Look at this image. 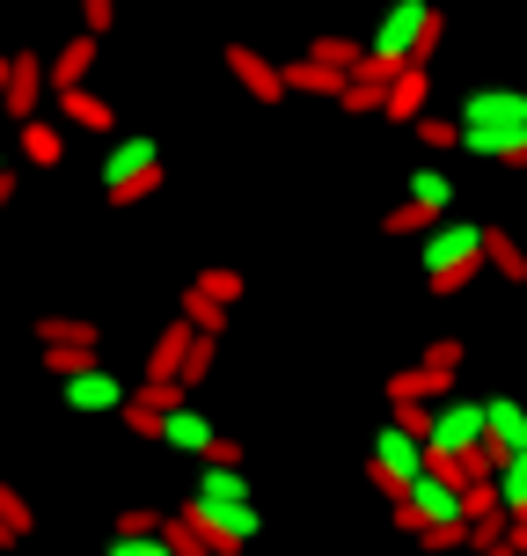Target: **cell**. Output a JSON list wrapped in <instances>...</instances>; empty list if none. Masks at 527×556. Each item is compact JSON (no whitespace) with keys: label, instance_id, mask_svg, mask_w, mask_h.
Here are the masks:
<instances>
[{"label":"cell","instance_id":"cell-40","mask_svg":"<svg viewBox=\"0 0 527 556\" xmlns=\"http://www.w3.org/2000/svg\"><path fill=\"white\" fill-rule=\"evenodd\" d=\"M0 205H8V198H0Z\"/></svg>","mask_w":527,"mask_h":556},{"label":"cell","instance_id":"cell-4","mask_svg":"<svg viewBox=\"0 0 527 556\" xmlns=\"http://www.w3.org/2000/svg\"><path fill=\"white\" fill-rule=\"evenodd\" d=\"M417 264H425V286H432L440 301L469 293L476 271H484V227H476V220H432V227H425Z\"/></svg>","mask_w":527,"mask_h":556},{"label":"cell","instance_id":"cell-21","mask_svg":"<svg viewBox=\"0 0 527 556\" xmlns=\"http://www.w3.org/2000/svg\"><path fill=\"white\" fill-rule=\"evenodd\" d=\"M344 74L323 66V59H286V96H337Z\"/></svg>","mask_w":527,"mask_h":556},{"label":"cell","instance_id":"cell-12","mask_svg":"<svg viewBox=\"0 0 527 556\" xmlns=\"http://www.w3.org/2000/svg\"><path fill=\"white\" fill-rule=\"evenodd\" d=\"M227 74L250 88L256 103H286V66L264 52H250V45H227Z\"/></svg>","mask_w":527,"mask_h":556},{"label":"cell","instance_id":"cell-31","mask_svg":"<svg viewBox=\"0 0 527 556\" xmlns=\"http://www.w3.org/2000/svg\"><path fill=\"white\" fill-rule=\"evenodd\" d=\"M432 220H447V213H425L417 198H403V205H396L389 220H381V235H425V227H432Z\"/></svg>","mask_w":527,"mask_h":556},{"label":"cell","instance_id":"cell-2","mask_svg":"<svg viewBox=\"0 0 527 556\" xmlns=\"http://www.w3.org/2000/svg\"><path fill=\"white\" fill-rule=\"evenodd\" d=\"M191 513L198 528H205V542H213V556H235V549H250L256 542V498H250V483H242V469H198V491H191Z\"/></svg>","mask_w":527,"mask_h":556},{"label":"cell","instance_id":"cell-38","mask_svg":"<svg viewBox=\"0 0 527 556\" xmlns=\"http://www.w3.org/2000/svg\"><path fill=\"white\" fill-rule=\"evenodd\" d=\"M0 198H15V168H8V154H0Z\"/></svg>","mask_w":527,"mask_h":556},{"label":"cell","instance_id":"cell-36","mask_svg":"<svg viewBox=\"0 0 527 556\" xmlns=\"http://www.w3.org/2000/svg\"><path fill=\"white\" fill-rule=\"evenodd\" d=\"M111 23H117V0H81V29H96V37H103Z\"/></svg>","mask_w":527,"mask_h":556},{"label":"cell","instance_id":"cell-23","mask_svg":"<svg viewBox=\"0 0 527 556\" xmlns=\"http://www.w3.org/2000/svg\"><path fill=\"white\" fill-rule=\"evenodd\" d=\"M176 315H184V323H191V330L221 337V330H227V315H235V307H221V301H205V293H198V286H184V301H176Z\"/></svg>","mask_w":527,"mask_h":556},{"label":"cell","instance_id":"cell-22","mask_svg":"<svg viewBox=\"0 0 527 556\" xmlns=\"http://www.w3.org/2000/svg\"><path fill=\"white\" fill-rule=\"evenodd\" d=\"M23 162L29 168H59V162H66V132L45 125V117H29V125H23Z\"/></svg>","mask_w":527,"mask_h":556},{"label":"cell","instance_id":"cell-1","mask_svg":"<svg viewBox=\"0 0 527 556\" xmlns=\"http://www.w3.org/2000/svg\"><path fill=\"white\" fill-rule=\"evenodd\" d=\"M454 125H462V147L476 162L527 168V88H469Z\"/></svg>","mask_w":527,"mask_h":556},{"label":"cell","instance_id":"cell-10","mask_svg":"<svg viewBox=\"0 0 527 556\" xmlns=\"http://www.w3.org/2000/svg\"><path fill=\"white\" fill-rule=\"evenodd\" d=\"M45 96H52V74H45V59H37V52H8V96H0V111L15 117V125H29Z\"/></svg>","mask_w":527,"mask_h":556},{"label":"cell","instance_id":"cell-28","mask_svg":"<svg viewBox=\"0 0 527 556\" xmlns=\"http://www.w3.org/2000/svg\"><path fill=\"white\" fill-rule=\"evenodd\" d=\"M162 534H168V549H176V556H213V542H205V528H198L191 513H168Z\"/></svg>","mask_w":527,"mask_h":556},{"label":"cell","instance_id":"cell-24","mask_svg":"<svg viewBox=\"0 0 527 556\" xmlns=\"http://www.w3.org/2000/svg\"><path fill=\"white\" fill-rule=\"evenodd\" d=\"M491 483H499L505 513H527V454H505L499 469H491Z\"/></svg>","mask_w":527,"mask_h":556},{"label":"cell","instance_id":"cell-30","mask_svg":"<svg viewBox=\"0 0 527 556\" xmlns=\"http://www.w3.org/2000/svg\"><path fill=\"white\" fill-rule=\"evenodd\" d=\"M0 520H8V534H15V542H29V534H37V513H29V498L15 491V483H0Z\"/></svg>","mask_w":527,"mask_h":556},{"label":"cell","instance_id":"cell-27","mask_svg":"<svg viewBox=\"0 0 527 556\" xmlns=\"http://www.w3.org/2000/svg\"><path fill=\"white\" fill-rule=\"evenodd\" d=\"M411 198L425 213H447L454 205V184H447V168H411Z\"/></svg>","mask_w":527,"mask_h":556},{"label":"cell","instance_id":"cell-20","mask_svg":"<svg viewBox=\"0 0 527 556\" xmlns=\"http://www.w3.org/2000/svg\"><path fill=\"white\" fill-rule=\"evenodd\" d=\"M484 271L513 278V286H527V250L505 235V227H484Z\"/></svg>","mask_w":527,"mask_h":556},{"label":"cell","instance_id":"cell-8","mask_svg":"<svg viewBox=\"0 0 527 556\" xmlns=\"http://www.w3.org/2000/svg\"><path fill=\"white\" fill-rule=\"evenodd\" d=\"M366 476H374V483H381V491H411V476H425V440H417L411 425H381V432H374V462H366Z\"/></svg>","mask_w":527,"mask_h":556},{"label":"cell","instance_id":"cell-29","mask_svg":"<svg viewBox=\"0 0 527 556\" xmlns=\"http://www.w3.org/2000/svg\"><path fill=\"white\" fill-rule=\"evenodd\" d=\"M308 59H323V66H337V74H352V66H360L366 59V45H352V37H315V45H308Z\"/></svg>","mask_w":527,"mask_h":556},{"label":"cell","instance_id":"cell-18","mask_svg":"<svg viewBox=\"0 0 527 556\" xmlns=\"http://www.w3.org/2000/svg\"><path fill=\"white\" fill-rule=\"evenodd\" d=\"M440 395H454V374H432V366L417 359L389 381V410H403V403H440Z\"/></svg>","mask_w":527,"mask_h":556},{"label":"cell","instance_id":"cell-9","mask_svg":"<svg viewBox=\"0 0 527 556\" xmlns=\"http://www.w3.org/2000/svg\"><path fill=\"white\" fill-rule=\"evenodd\" d=\"M125 395H133V389H125V381H117L103 359L59 381V403H66V410H81V417H111V410H125Z\"/></svg>","mask_w":527,"mask_h":556},{"label":"cell","instance_id":"cell-25","mask_svg":"<svg viewBox=\"0 0 527 556\" xmlns=\"http://www.w3.org/2000/svg\"><path fill=\"white\" fill-rule=\"evenodd\" d=\"M213 366H221V337L198 330V337H191V352H184V366H176V381H184V389H198V381H205Z\"/></svg>","mask_w":527,"mask_h":556},{"label":"cell","instance_id":"cell-7","mask_svg":"<svg viewBox=\"0 0 527 556\" xmlns=\"http://www.w3.org/2000/svg\"><path fill=\"white\" fill-rule=\"evenodd\" d=\"M37 344H45L52 381H66V374H81V366L103 359V330L81 323V315H45V323H37Z\"/></svg>","mask_w":527,"mask_h":556},{"label":"cell","instance_id":"cell-13","mask_svg":"<svg viewBox=\"0 0 527 556\" xmlns=\"http://www.w3.org/2000/svg\"><path fill=\"white\" fill-rule=\"evenodd\" d=\"M484 432H491V454H527V403L520 395H484Z\"/></svg>","mask_w":527,"mask_h":556},{"label":"cell","instance_id":"cell-32","mask_svg":"<svg viewBox=\"0 0 527 556\" xmlns=\"http://www.w3.org/2000/svg\"><path fill=\"white\" fill-rule=\"evenodd\" d=\"M111 556H176V549H168V534L154 528V534H111Z\"/></svg>","mask_w":527,"mask_h":556},{"label":"cell","instance_id":"cell-11","mask_svg":"<svg viewBox=\"0 0 527 556\" xmlns=\"http://www.w3.org/2000/svg\"><path fill=\"white\" fill-rule=\"evenodd\" d=\"M184 395H191L184 381H139V389L125 395V410H117V417H125V432H139V440H162V417L176 410Z\"/></svg>","mask_w":527,"mask_h":556},{"label":"cell","instance_id":"cell-5","mask_svg":"<svg viewBox=\"0 0 527 556\" xmlns=\"http://www.w3.org/2000/svg\"><path fill=\"white\" fill-rule=\"evenodd\" d=\"M389 520H396L403 534L454 528V520H462V483H454V476H440L432 462H425V476H411V491H396Z\"/></svg>","mask_w":527,"mask_h":556},{"label":"cell","instance_id":"cell-14","mask_svg":"<svg viewBox=\"0 0 527 556\" xmlns=\"http://www.w3.org/2000/svg\"><path fill=\"white\" fill-rule=\"evenodd\" d=\"M425 103H432V66H396L381 117H396V125H417V117H425Z\"/></svg>","mask_w":527,"mask_h":556},{"label":"cell","instance_id":"cell-35","mask_svg":"<svg viewBox=\"0 0 527 556\" xmlns=\"http://www.w3.org/2000/svg\"><path fill=\"white\" fill-rule=\"evenodd\" d=\"M205 462H213V469H242V440H227V432H213V446H205Z\"/></svg>","mask_w":527,"mask_h":556},{"label":"cell","instance_id":"cell-19","mask_svg":"<svg viewBox=\"0 0 527 556\" xmlns=\"http://www.w3.org/2000/svg\"><path fill=\"white\" fill-rule=\"evenodd\" d=\"M191 337H198V330L176 315V323L154 337V352H147V381H176V366H184V352H191Z\"/></svg>","mask_w":527,"mask_h":556},{"label":"cell","instance_id":"cell-39","mask_svg":"<svg viewBox=\"0 0 527 556\" xmlns=\"http://www.w3.org/2000/svg\"><path fill=\"white\" fill-rule=\"evenodd\" d=\"M484 556H520V549H513V542H499V549H484Z\"/></svg>","mask_w":527,"mask_h":556},{"label":"cell","instance_id":"cell-3","mask_svg":"<svg viewBox=\"0 0 527 556\" xmlns=\"http://www.w3.org/2000/svg\"><path fill=\"white\" fill-rule=\"evenodd\" d=\"M440 8L432 0H389V15L374 23V45H366V59L381 66V74H396V66H432V52H440Z\"/></svg>","mask_w":527,"mask_h":556},{"label":"cell","instance_id":"cell-16","mask_svg":"<svg viewBox=\"0 0 527 556\" xmlns=\"http://www.w3.org/2000/svg\"><path fill=\"white\" fill-rule=\"evenodd\" d=\"M96 52H103V37L96 29H81V37H66L52 59H45V74H52V88H81L88 66H96Z\"/></svg>","mask_w":527,"mask_h":556},{"label":"cell","instance_id":"cell-26","mask_svg":"<svg viewBox=\"0 0 527 556\" xmlns=\"http://www.w3.org/2000/svg\"><path fill=\"white\" fill-rule=\"evenodd\" d=\"M198 293H205V301H221V307H235L242 301V271H235V264H205V271L191 278Z\"/></svg>","mask_w":527,"mask_h":556},{"label":"cell","instance_id":"cell-15","mask_svg":"<svg viewBox=\"0 0 527 556\" xmlns=\"http://www.w3.org/2000/svg\"><path fill=\"white\" fill-rule=\"evenodd\" d=\"M59 96V117H66V125H74V132H117V111L111 103H103V96H96V88H52Z\"/></svg>","mask_w":527,"mask_h":556},{"label":"cell","instance_id":"cell-33","mask_svg":"<svg viewBox=\"0 0 527 556\" xmlns=\"http://www.w3.org/2000/svg\"><path fill=\"white\" fill-rule=\"evenodd\" d=\"M425 366H432V374H462V337H432V344H425Z\"/></svg>","mask_w":527,"mask_h":556},{"label":"cell","instance_id":"cell-34","mask_svg":"<svg viewBox=\"0 0 527 556\" xmlns=\"http://www.w3.org/2000/svg\"><path fill=\"white\" fill-rule=\"evenodd\" d=\"M417 139H425V147H462V125H454V117H417Z\"/></svg>","mask_w":527,"mask_h":556},{"label":"cell","instance_id":"cell-6","mask_svg":"<svg viewBox=\"0 0 527 556\" xmlns=\"http://www.w3.org/2000/svg\"><path fill=\"white\" fill-rule=\"evenodd\" d=\"M103 191H111V205H139L162 191V139H117L103 154Z\"/></svg>","mask_w":527,"mask_h":556},{"label":"cell","instance_id":"cell-37","mask_svg":"<svg viewBox=\"0 0 527 556\" xmlns=\"http://www.w3.org/2000/svg\"><path fill=\"white\" fill-rule=\"evenodd\" d=\"M154 528H162L154 513H117V534H154Z\"/></svg>","mask_w":527,"mask_h":556},{"label":"cell","instance_id":"cell-17","mask_svg":"<svg viewBox=\"0 0 527 556\" xmlns=\"http://www.w3.org/2000/svg\"><path fill=\"white\" fill-rule=\"evenodd\" d=\"M162 440L176 446V454H205V446H213V417H205L191 395H184V403L162 417Z\"/></svg>","mask_w":527,"mask_h":556}]
</instances>
